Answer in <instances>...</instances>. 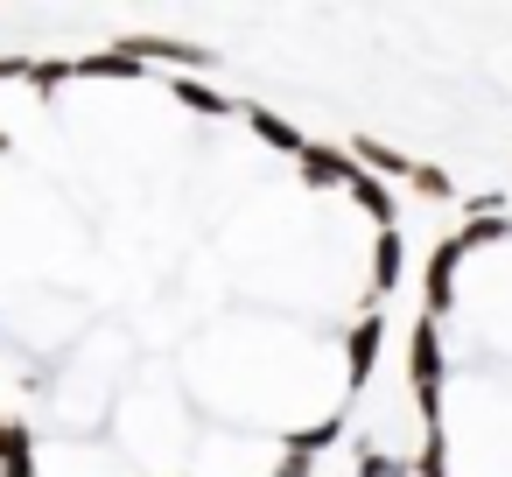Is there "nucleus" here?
Wrapping results in <instances>:
<instances>
[{"instance_id": "nucleus-14", "label": "nucleus", "mask_w": 512, "mask_h": 477, "mask_svg": "<svg viewBox=\"0 0 512 477\" xmlns=\"http://www.w3.org/2000/svg\"><path fill=\"white\" fill-rule=\"evenodd\" d=\"M414 190H421V197H449V176H442V169H421V162H414Z\"/></svg>"}, {"instance_id": "nucleus-17", "label": "nucleus", "mask_w": 512, "mask_h": 477, "mask_svg": "<svg viewBox=\"0 0 512 477\" xmlns=\"http://www.w3.org/2000/svg\"><path fill=\"white\" fill-rule=\"evenodd\" d=\"M22 477H36V470H22Z\"/></svg>"}, {"instance_id": "nucleus-1", "label": "nucleus", "mask_w": 512, "mask_h": 477, "mask_svg": "<svg viewBox=\"0 0 512 477\" xmlns=\"http://www.w3.org/2000/svg\"><path fill=\"white\" fill-rule=\"evenodd\" d=\"M113 50H127L134 64H176V78H197V71L218 64L211 50H197V43H162V36H127V43H113Z\"/></svg>"}, {"instance_id": "nucleus-2", "label": "nucleus", "mask_w": 512, "mask_h": 477, "mask_svg": "<svg viewBox=\"0 0 512 477\" xmlns=\"http://www.w3.org/2000/svg\"><path fill=\"white\" fill-rule=\"evenodd\" d=\"M407 379L421 386V407L435 414V386H442V351H435V316L414 323V344H407Z\"/></svg>"}, {"instance_id": "nucleus-7", "label": "nucleus", "mask_w": 512, "mask_h": 477, "mask_svg": "<svg viewBox=\"0 0 512 477\" xmlns=\"http://www.w3.org/2000/svg\"><path fill=\"white\" fill-rule=\"evenodd\" d=\"M379 337H386V323L379 316H358V330H351V386H365L372 379V365H379Z\"/></svg>"}, {"instance_id": "nucleus-3", "label": "nucleus", "mask_w": 512, "mask_h": 477, "mask_svg": "<svg viewBox=\"0 0 512 477\" xmlns=\"http://www.w3.org/2000/svg\"><path fill=\"white\" fill-rule=\"evenodd\" d=\"M295 162H302V183H309V190H330V183H351V176H358V162H351L344 148H323V141H302Z\"/></svg>"}, {"instance_id": "nucleus-10", "label": "nucleus", "mask_w": 512, "mask_h": 477, "mask_svg": "<svg viewBox=\"0 0 512 477\" xmlns=\"http://www.w3.org/2000/svg\"><path fill=\"white\" fill-rule=\"evenodd\" d=\"M344 190H351V197H358V204L379 218V232H393V197H386V183H379V176H365V169H358Z\"/></svg>"}, {"instance_id": "nucleus-5", "label": "nucleus", "mask_w": 512, "mask_h": 477, "mask_svg": "<svg viewBox=\"0 0 512 477\" xmlns=\"http://www.w3.org/2000/svg\"><path fill=\"white\" fill-rule=\"evenodd\" d=\"M22 470H36V435L15 414H0V477H22Z\"/></svg>"}, {"instance_id": "nucleus-11", "label": "nucleus", "mask_w": 512, "mask_h": 477, "mask_svg": "<svg viewBox=\"0 0 512 477\" xmlns=\"http://www.w3.org/2000/svg\"><path fill=\"white\" fill-rule=\"evenodd\" d=\"M71 78H141V64H134L127 50H106V57H78Z\"/></svg>"}, {"instance_id": "nucleus-13", "label": "nucleus", "mask_w": 512, "mask_h": 477, "mask_svg": "<svg viewBox=\"0 0 512 477\" xmlns=\"http://www.w3.org/2000/svg\"><path fill=\"white\" fill-rule=\"evenodd\" d=\"M64 78H71V64H64V57H29V85H36L43 99H57V85H64Z\"/></svg>"}, {"instance_id": "nucleus-15", "label": "nucleus", "mask_w": 512, "mask_h": 477, "mask_svg": "<svg viewBox=\"0 0 512 477\" xmlns=\"http://www.w3.org/2000/svg\"><path fill=\"white\" fill-rule=\"evenodd\" d=\"M274 477H309V456H295V449H288V456H281V470H274Z\"/></svg>"}, {"instance_id": "nucleus-4", "label": "nucleus", "mask_w": 512, "mask_h": 477, "mask_svg": "<svg viewBox=\"0 0 512 477\" xmlns=\"http://www.w3.org/2000/svg\"><path fill=\"white\" fill-rule=\"evenodd\" d=\"M344 155H351V162H358L365 176H393V183H414V162H407L400 148H386V141H372V134H358V141H351Z\"/></svg>"}, {"instance_id": "nucleus-6", "label": "nucleus", "mask_w": 512, "mask_h": 477, "mask_svg": "<svg viewBox=\"0 0 512 477\" xmlns=\"http://www.w3.org/2000/svg\"><path fill=\"white\" fill-rule=\"evenodd\" d=\"M456 260H463V246H456V239H442V246H435V260H428V309H435V316L456 302Z\"/></svg>"}, {"instance_id": "nucleus-16", "label": "nucleus", "mask_w": 512, "mask_h": 477, "mask_svg": "<svg viewBox=\"0 0 512 477\" xmlns=\"http://www.w3.org/2000/svg\"><path fill=\"white\" fill-rule=\"evenodd\" d=\"M0 78H29V57H0Z\"/></svg>"}, {"instance_id": "nucleus-12", "label": "nucleus", "mask_w": 512, "mask_h": 477, "mask_svg": "<svg viewBox=\"0 0 512 477\" xmlns=\"http://www.w3.org/2000/svg\"><path fill=\"white\" fill-rule=\"evenodd\" d=\"M372 288H400V232H379V253H372Z\"/></svg>"}, {"instance_id": "nucleus-8", "label": "nucleus", "mask_w": 512, "mask_h": 477, "mask_svg": "<svg viewBox=\"0 0 512 477\" xmlns=\"http://www.w3.org/2000/svg\"><path fill=\"white\" fill-rule=\"evenodd\" d=\"M169 92H176V99H183V106H190V113H204V120H225V113H239V106H232V99H225V92H211V85H204V78H176V85H169Z\"/></svg>"}, {"instance_id": "nucleus-9", "label": "nucleus", "mask_w": 512, "mask_h": 477, "mask_svg": "<svg viewBox=\"0 0 512 477\" xmlns=\"http://www.w3.org/2000/svg\"><path fill=\"white\" fill-rule=\"evenodd\" d=\"M246 127H253L267 148H281V155H302V134H295L281 113H267V106H246Z\"/></svg>"}]
</instances>
